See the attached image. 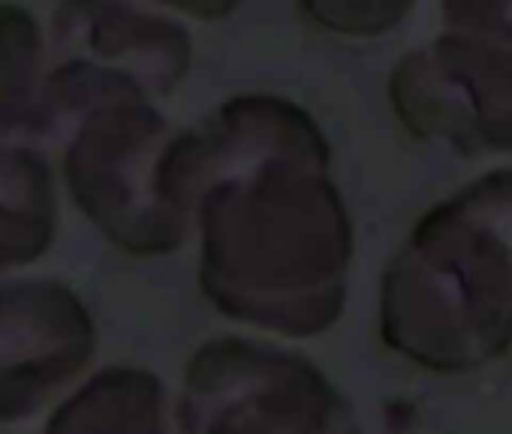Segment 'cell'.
Here are the masks:
<instances>
[{
	"label": "cell",
	"instance_id": "5",
	"mask_svg": "<svg viewBox=\"0 0 512 434\" xmlns=\"http://www.w3.org/2000/svg\"><path fill=\"white\" fill-rule=\"evenodd\" d=\"M299 4L320 28L368 37L392 28L410 7V0H299Z\"/></svg>",
	"mask_w": 512,
	"mask_h": 434
},
{
	"label": "cell",
	"instance_id": "2",
	"mask_svg": "<svg viewBox=\"0 0 512 434\" xmlns=\"http://www.w3.org/2000/svg\"><path fill=\"white\" fill-rule=\"evenodd\" d=\"M166 145L163 118L142 97L106 100L70 145L67 175L73 196L118 248L160 254L184 239L187 224L157 181Z\"/></svg>",
	"mask_w": 512,
	"mask_h": 434
},
{
	"label": "cell",
	"instance_id": "6",
	"mask_svg": "<svg viewBox=\"0 0 512 434\" xmlns=\"http://www.w3.org/2000/svg\"><path fill=\"white\" fill-rule=\"evenodd\" d=\"M154 4L172 7V10L193 16V19H202V22H214V19L229 16L241 0H154Z\"/></svg>",
	"mask_w": 512,
	"mask_h": 434
},
{
	"label": "cell",
	"instance_id": "4",
	"mask_svg": "<svg viewBox=\"0 0 512 434\" xmlns=\"http://www.w3.org/2000/svg\"><path fill=\"white\" fill-rule=\"evenodd\" d=\"M94 350V326L61 284L0 287V419L34 407Z\"/></svg>",
	"mask_w": 512,
	"mask_h": 434
},
{
	"label": "cell",
	"instance_id": "3",
	"mask_svg": "<svg viewBox=\"0 0 512 434\" xmlns=\"http://www.w3.org/2000/svg\"><path fill=\"white\" fill-rule=\"evenodd\" d=\"M329 383L305 359L250 341H211L187 368L184 428H326Z\"/></svg>",
	"mask_w": 512,
	"mask_h": 434
},
{
	"label": "cell",
	"instance_id": "1",
	"mask_svg": "<svg viewBox=\"0 0 512 434\" xmlns=\"http://www.w3.org/2000/svg\"><path fill=\"white\" fill-rule=\"evenodd\" d=\"M157 181L199 227L202 287L226 317L287 335L338 317L350 233L308 115L278 97H238L169 139Z\"/></svg>",
	"mask_w": 512,
	"mask_h": 434
}]
</instances>
